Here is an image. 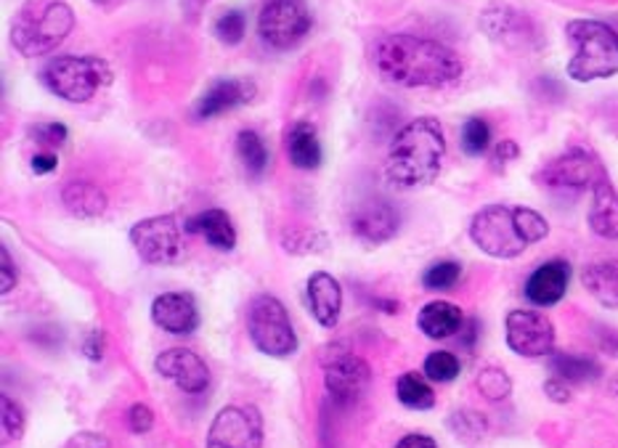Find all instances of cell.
<instances>
[{
	"instance_id": "obj_21",
	"label": "cell",
	"mask_w": 618,
	"mask_h": 448,
	"mask_svg": "<svg viewBox=\"0 0 618 448\" xmlns=\"http://www.w3.org/2000/svg\"><path fill=\"white\" fill-rule=\"evenodd\" d=\"M188 233H199L207 244H213L216 250L229 252L237 247V229H234L229 212L224 210H205L197 218H192L186 223Z\"/></svg>"
},
{
	"instance_id": "obj_19",
	"label": "cell",
	"mask_w": 618,
	"mask_h": 448,
	"mask_svg": "<svg viewBox=\"0 0 618 448\" xmlns=\"http://www.w3.org/2000/svg\"><path fill=\"white\" fill-rule=\"evenodd\" d=\"M308 308L324 329H335L343 310V289L335 276L316 271L308 278Z\"/></svg>"
},
{
	"instance_id": "obj_11",
	"label": "cell",
	"mask_w": 618,
	"mask_h": 448,
	"mask_svg": "<svg viewBox=\"0 0 618 448\" xmlns=\"http://www.w3.org/2000/svg\"><path fill=\"white\" fill-rule=\"evenodd\" d=\"M263 419L256 406H226L213 419L205 448H260Z\"/></svg>"
},
{
	"instance_id": "obj_39",
	"label": "cell",
	"mask_w": 618,
	"mask_h": 448,
	"mask_svg": "<svg viewBox=\"0 0 618 448\" xmlns=\"http://www.w3.org/2000/svg\"><path fill=\"white\" fill-rule=\"evenodd\" d=\"M0 265H3V269H0V292L9 295V292L17 287V265H14V261H11V255L6 247H0Z\"/></svg>"
},
{
	"instance_id": "obj_28",
	"label": "cell",
	"mask_w": 618,
	"mask_h": 448,
	"mask_svg": "<svg viewBox=\"0 0 618 448\" xmlns=\"http://www.w3.org/2000/svg\"><path fill=\"white\" fill-rule=\"evenodd\" d=\"M237 154L239 162L245 165V171L250 175H263L269 167V149H265L263 139L256 131H242L237 135Z\"/></svg>"
},
{
	"instance_id": "obj_4",
	"label": "cell",
	"mask_w": 618,
	"mask_h": 448,
	"mask_svg": "<svg viewBox=\"0 0 618 448\" xmlns=\"http://www.w3.org/2000/svg\"><path fill=\"white\" fill-rule=\"evenodd\" d=\"M568 35L576 43V56L568 62V77L576 83H592L618 75V35L608 24L576 19L568 24Z\"/></svg>"
},
{
	"instance_id": "obj_38",
	"label": "cell",
	"mask_w": 618,
	"mask_h": 448,
	"mask_svg": "<svg viewBox=\"0 0 618 448\" xmlns=\"http://www.w3.org/2000/svg\"><path fill=\"white\" fill-rule=\"evenodd\" d=\"M316 242H324V239H318L316 233L295 231L292 237L284 239V247H288V252H295V255H311V252L322 250V247H316Z\"/></svg>"
},
{
	"instance_id": "obj_33",
	"label": "cell",
	"mask_w": 618,
	"mask_h": 448,
	"mask_svg": "<svg viewBox=\"0 0 618 448\" xmlns=\"http://www.w3.org/2000/svg\"><path fill=\"white\" fill-rule=\"evenodd\" d=\"M459 374V359L448 350H435L425 359V376L433 382H452Z\"/></svg>"
},
{
	"instance_id": "obj_24",
	"label": "cell",
	"mask_w": 618,
	"mask_h": 448,
	"mask_svg": "<svg viewBox=\"0 0 618 448\" xmlns=\"http://www.w3.org/2000/svg\"><path fill=\"white\" fill-rule=\"evenodd\" d=\"M288 154L292 165L301 167V171H316V167L322 165V144H318L314 125H308V122H297V125L290 128Z\"/></svg>"
},
{
	"instance_id": "obj_1",
	"label": "cell",
	"mask_w": 618,
	"mask_h": 448,
	"mask_svg": "<svg viewBox=\"0 0 618 448\" xmlns=\"http://www.w3.org/2000/svg\"><path fill=\"white\" fill-rule=\"evenodd\" d=\"M375 69L401 88H441L462 75V62L444 43L418 35H386L372 45Z\"/></svg>"
},
{
	"instance_id": "obj_46",
	"label": "cell",
	"mask_w": 618,
	"mask_h": 448,
	"mask_svg": "<svg viewBox=\"0 0 618 448\" xmlns=\"http://www.w3.org/2000/svg\"><path fill=\"white\" fill-rule=\"evenodd\" d=\"M96 3H115V0H96Z\"/></svg>"
},
{
	"instance_id": "obj_14",
	"label": "cell",
	"mask_w": 618,
	"mask_h": 448,
	"mask_svg": "<svg viewBox=\"0 0 618 448\" xmlns=\"http://www.w3.org/2000/svg\"><path fill=\"white\" fill-rule=\"evenodd\" d=\"M154 369H158L160 376L171 380L186 395L205 393L207 385H210V369H207V363L186 348L162 350L158 359H154Z\"/></svg>"
},
{
	"instance_id": "obj_41",
	"label": "cell",
	"mask_w": 618,
	"mask_h": 448,
	"mask_svg": "<svg viewBox=\"0 0 618 448\" xmlns=\"http://www.w3.org/2000/svg\"><path fill=\"white\" fill-rule=\"evenodd\" d=\"M544 393L550 395L552 401H557V404H565V401L571 398L568 382L557 380V376H552V380H546V382H544Z\"/></svg>"
},
{
	"instance_id": "obj_26",
	"label": "cell",
	"mask_w": 618,
	"mask_h": 448,
	"mask_svg": "<svg viewBox=\"0 0 618 448\" xmlns=\"http://www.w3.org/2000/svg\"><path fill=\"white\" fill-rule=\"evenodd\" d=\"M550 372L563 382H592L603 374V369L600 363L584 356L557 353L550 359Z\"/></svg>"
},
{
	"instance_id": "obj_44",
	"label": "cell",
	"mask_w": 618,
	"mask_h": 448,
	"mask_svg": "<svg viewBox=\"0 0 618 448\" xmlns=\"http://www.w3.org/2000/svg\"><path fill=\"white\" fill-rule=\"evenodd\" d=\"M395 448H438V446H435V440L431 438V435L412 433V435H406V438H401L399 444H395Z\"/></svg>"
},
{
	"instance_id": "obj_32",
	"label": "cell",
	"mask_w": 618,
	"mask_h": 448,
	"mask_svg": "<svg viewBox=\"0 0 618 448\" xmlns=\"http://www.w3.org/2000/svg\"><path fill=\"white\" fill-rule=\"evenodd\" d=\"M512 216H516V226L520 237L525 239V244L542 242V239H546V233H550V223L536 210H531V207H516Z\"/></svg>"
},
{
	"instance_id": "obj_3",
	"label": "cell",
	"mask_w": 618,
	"mask_h": 448,
	"mask_svg": "<svg viewBox=\"0 0 618 448\" xmlns=\"http://www.w3.org/2000/svg\"><path fill=\"white\" fill-rule=\"evenodd\" d=\"M75 28V14L62 0H30L19 11L11 41L24 56H45L67 41Z\"/></svg>"
},
{
	"instance_id": "obj_15",
	"label": "cell",
	"mask_w": 618,
	"mask_h": 448,
	"mask_svg": "<svg viewBox=\"0 0 618 448\" xmlns=\"http://www.w3.org/2000/svg\"><path fill=\"white\" fill-rule=\"evenodd\" d=\"M401 218L395 212L393 205L382 203V199H372V203L356 205V210L350 212V231L356 239H361L364 244H382L399 233Z\"/></svg>"
},
{
	"instance_id": "obj_2",
	"label": "cell",
	"mask_w": 618,
	"mask_h": 448,
	"mask_svg": "<svg viewBox=\"0 0 618 448\" xmlns=\"http://www.w3.org/2000/svg\"><path fill=\"white\" fill-rule=\"evenodd\" d=\"M446 154V139L441 131L438 120L433 117H420L409 122L403 131L395 135L388 152L386 173L390 184L401 188L427 186L438 178L441 162Z\"/></svg>"
},
{
	"instance_id": "obj_25",
	"label": "cell",
	"mask_w": 618,
	"mask_h": 448,
	"mask_svg": "<svg viewBox=\"0 0 618 448\" xmlns=\"http://www.w3.org/2000/svg\"><path fill=\"white\" fill-rule=\"evenodd\" d=\"M62 199L73 216L86 220L99 218L107 210V194L96 184H88V181H73V184L64 186Z\"/></svg>"
},
{
	"instance_id": "obj_12",
	"label": "cell",
	"mask_w": 618,
	"mask_h": 448,
	"mask_svg": "<svg viewBox=\"0 0 618 448\" xmlns=\"http://www.w3.org/2000/svg\"><path fill=\"white\" fill-rule=\"evenodd\" d=\"M507 346L523 359H542L555 348V327L539 310H510L505 321Z\"/></svg>"
},
{
	"instance_id": "obj_40",
	"label": "cell",
	"mask_w": 618,
	"mask_h": 448,
	"mask_svg": "<svg viewBox=\"0 0 618 448\" xmlns=\"http://www.w3.org/2000/svg\"><path fill=\"white\" fill-rule=\"evenodd\" d=\"M83 350H86V356L90 361H101L104 359V332H99V329H90Z\"/></svg>"
},
{
	"instance_id": "obj_36",
	"label": "cell",
	"mask_w": 618,
	"mask_h": 448,
	"mask_svg": "<svg viewBox=\"0 0 618 448\" xmlns=\"http://www.w3.org/2000/svg\"><path fill=\"white\" fill-rule=\"evenodd\" d=\"M32 139H35L37 146H45L48 152H54L56 146H64V141H67V128L58 125V122H43V125H35L32 128Z\"/></svg>"
},
{
	"instance_id": "obj_42",
	"label": "cell",
	"mask_w": 618,
	"mask_h": 448,
	"mask_svg": "<svg viewBox=\"0 0 618 448\" xmlns=\"http://www.w3.org/2000/svg\"><path fill=\"white\" fill-rule=\"evenodd\" d=\"M69 448H109V444L101 438V435L80 433V435H75L73 440H69Z\"/></svg>"
},
{
	"instance_id": "obj_34",
	"label": "cell",
	"mask_w": 618,
	"mask_h": 448,
	"mask_svg": "<svg viewBox=\"0 0 618 448\" xmlns=\"http://www.w3.org/2000/svg\"><path fill=\"white\" fill-rule=\"evenodd\" d=\"M245 30H247V22H245L242 11H226V14L218 17V22H216L218 41L226 43V45L242 43Z\"/></svg>"
},
{
	"instance_id": "obj_31",
	"label": "cell",
	"mask_w": 618,
	"mask_h": 448,
	"mask_svg": "<svg viewBox=\"0 0 618 448\" xmlns=\"http://www.w3.org/2000/svg\"><path fill=\"white\" fill-rule=\"evenodd\" d=\"M459 278H462V265L457 261H441V263H433L431 269L422 274V284H425V289L431 292H446L457 287Z\"/></svg>"
},
{
	"instance_id": "obj_35",
	"label": "cell",
	"mask_w": 618,
	"mask_h": 448,
	"mask_svg": "<svg viewBox=\"0 0 618 448\" xmlns=\"http://www.w3.org/2000/svg\"><path fill=\"white\" fill-rule=\"evenodd\" d=\"M0 406H3V438L6 440L22 438L24 425H28V419H24V408L19 406L14 398H9V395L0 398Z\"/></svg>"
},
{
	"instance_id": "obj_7",
	"label": "cell",
	"mask_w": 618,
	"mask_h": 448,
	"mask_svg": "<svg viewBox=\"0 0 618 448\" xmlns=\"http://www.w3.org/2000/svg\"><path fill=\"white\" fill-rule=\"evenodd\" d=\"M186 231L175 216H154L130 229V242L144 263L173 265L186 258Z\"/></svg>"
},
{
	"instance_id": "obj_20",
	"label": "cell",
	"mask_w": 618,
	"mask_h": 448,
	"mask_svg": "<svg viewBox=\"0 0 618 448\" xmlns=\"http://www.w3.org/2000/svg\"><path fill=\"white\" fill-rule=\"evenodd\" d=\"M589 229L603 239H618V194L608 184V178L592 188Z\"/></svg>"
},
{
	"instance_id": "obj_30",
	"label": "cell",
	"mask_w": 618,
	"mask_h": 448,
	"mask_svg": "<svg viewBox=\"0 0 618 448\" xmlns=\"http://www.w3.org/2000/svg\"><path fill=\"white\" fill-rule=\"evenodd\" d=\"M491 146V125L480 117H470L462 128V149H465L470 157H480V154L489 152Z\"/></svg>"
},
{
	"instance_id": "obj_9",
	"label": "cell",
	"mask_w": 618,
	"mask_h": 448,
	"mask_svg": "<svg viewBox=\"0 0 618 448\" xmlns=\"http://www.w3.org/2000/svg\"><path fill=\"white\" fill-rule=\"evenodd\" d=\"M311 11L305 0H265L258 17V32L265 45L277 51H288L308 35Z\"/></svg>"
},
{
	"instance_id": "obj_13",
	"label": "cell",
	"mask_w": 618,
	"mask_h": 448,
	"mask_svg": "<svg viewBox=\"0 0 618 448\" xmlns=\"http://www.w3.org/2000/svg\"><path fill=\"white\" fill-rule=\"evenodd\" d=\"M605 178L600 162L592 157L584 149H571L552 160L550 165L539 173V181L550 188H563V192H584L595 188Z\"/></svg>"
},
{
	"instance_id": "obj_10",
	"label": "cell",
	"mask_w": 618,
	"mask_h": 448,
	"mask_svg": "<svg viewBox=\"0 0 618 448\" xmlns=\"http://www.w3.org/2000/svg\"><path fill=\"white\" fill-rule=\"evenodd\" d=\"M335 353L324 359V387L337 406H350L361 398L372 380L369 363L350 353L348 348H332Z\"/></svg>"
},
{
	"instance_id": "obj_43",
	"label": "cell",
	"mask_w": 618,
	"mask_h": 448,
	"mask_svg": "<svg viewBox=\"0 0 618 448\" xmlns=\"http://www.w3.org/2000/svg\"><path fill=\"white\" fill-rule=\"evenodd\" d=\"M56 167V154L54 152H37L35 157H32V173L37 175H45L51 173Z\"/></svg>"
},
{
	"instance_id": "obj_45",
	"label": "cell",
	"mask_w": 618,
	"mask_h": 448,
	"mask_svg": "<svg viewBox=\"0 0 618 448\" xmlns=\"http://www.w3.org/2000/svg\"><path fill=\"white\" fill-rule=\"evenodd\" d=\"M518 154H520V149L516 141H499L494 157H497V162H512V160H518Z\"/></svg>"
},
{
	"instance_id": "obj_29",
	"label": "cell",
	"mask_w": 618,
	"mask_h": 448,
	"mask_svg": "<svg viewBox=\"0 0 618 448\" xmlns=\"http://www.w3.org/2000/svg\"><path fill=\"white\" fill-rule=\"evenodd\" d=\"M475 387H478V393L484 395L486 401H494V404H499V401H505L507 395L512 393V380H510V374L505 372V369L486 367L478 372Z\"/></svg>"
},
{
	"instance_id": "obj_23",
	"label": "cell",
	"mask_w": 618,
	"mask_h": 448,
	"mask_svg": "<svg viewBox=\"0 0 618 448\" xmlns=\"http://www.w3.org/2000/svg\"><path fill=\"white\" fill-rule=\"evenodd\" d=\"M584 287L605 308H618V261L592 263L582 274Z\"/></svg>"
},
{
	"instance_id": "obj_8",
	"label": "cell",
	"mask_w": 618,
	"mask_h": 448,
	"mask_svg": "<svg viewBox=\"0 0 618 448\" xmlns=\"http://www.w3.org/2000/svg\"><path fill=\"white\" fill-rule=\"evenodd\" d=\"M470 239L486 255L499 258V261H510L525 252V239L520 237L516 216L510 207L491 205L486 210H480L470 223Z\"/></svg>"
},
{
	"instance_id": "obj_6",
	"label": "cell",
	"mask_w": 618,
	"mask_h": 448,
	"mask_svg": "<svg viewBox=\"0 0 618 448\" xmlns=\"http://www.w3.org/2000/svg\"><path fill=\"white\" fill-rule=\"evenodd\" d=\"M247 329H250L252 346L271 359H288L297 350V335L292 329L288 308L273 295H258L250 303Z\"/></svg>"
},
{
	"instance_id": "obj_37",
	"label": "cell",
	"mask_w": 618,
	"mask_h": 448,
	"mask_svg": "<svg viewBox=\"0 0 618 448\" xmlns=\"http://www.w3.org/2000/svg\"><path fill=\"white\" fill-rule=\"evenodd\" d=\"M128 427L130 433L144 435L154 427V412L147 404H133L128 408Z\"/></svg>"
},
{
	"instance_id": "obj_22",
	"label": "cell",
	"mask_w": 618,
	"mask_h": 448,
	"mask_svg": "<svg viewBox=\"0 0 618 448\" xmlns=\"http://www.w3.org/2000/svg\"><path fill=\"white\" fill-rule=\"evenodd\" d=\"M418 324L431 340H446V337L459 332L462 324H465V316H462L459 305L435 301V303H427L425 308L420 310Z\"/></svg>"
},
{
	"instance_id": "obj_18",
	"label": "cell",
	"mask_w": 618,
	"mask_h": 448,
	"mask_svg": "<svg viewBox=\"0 0 618 448\" xmlns=\"http://www.w3.org/2000/svg\"><path fill=\"white\" fill-rule=\"evenodd\" d=\"M258 88L252 80H245V77H231V80H218L216 86L207 90L205 96L199 99L197 117L199 120H213V117L231 112V109L245 107L256 99Z\"/></svg>"
},
{
	"instance_id": "obj_16",
	"label": "cell",
	"mask_w": 618,
	"mask_h": 448,
	"mask_svg": "<svg viewBox=\"0 0 618 448\" xmlns=\"http://www.w3.org/2000/svg\"><path fill=\"white\" fill-rule=\"evenodd\" d=\"M152 321L167 335H192L199 327V308L188 292H165L154 297Z\"/></svg>"
},
{
	"instance_id": "obj_17",
	"label": "cell",
	"mask_w": 618,
	"mask_h": 448,
	"mask_svg": "<svg viewBox=\"0 0 618 448\" xmlns=\"http://www.w3.org/2000/svg\"><path fill=\"white\" fill-rule=\"evenodd\" d=\"M571 282V265L555 258V261H546L539 265L536 271L525 282V297L539 308H550V305L561 303L565 289Z\"/></svg>"
},
{
	"instance_id": "obj_27",
	"label": "cell",
	"mask_w": 618,
	"mask_h": 448,
	"mask_svg": "<svg viewBox=\"0 0 618 448\" xmlns=\"http://www.w3.org/2000/svg\"><path fill=\"white\" fill-rule=\"evenodd\" d=\"M395 395L406 408H414V412H427V408L435 406V393L433 387L427 385V380L418 372H406L399 376L395 382Z\"/></svg>"
},
{
	"instance_id": "obj_5",
	"label": "cell",
	"mask_w": 618,
	"mask_h": 448,
	"mask_svg": "<svg viewBox=\"0 0 618 448\" xmlns=\"http://www.w3.org/2000/svg\"><path fill=\"white\" fill-rule=\"evenodd\" d=\"M43 83L58 99L86 103L112 83V69L99 56H58L45 64Z\"/></svg>"
}]
</instances>
